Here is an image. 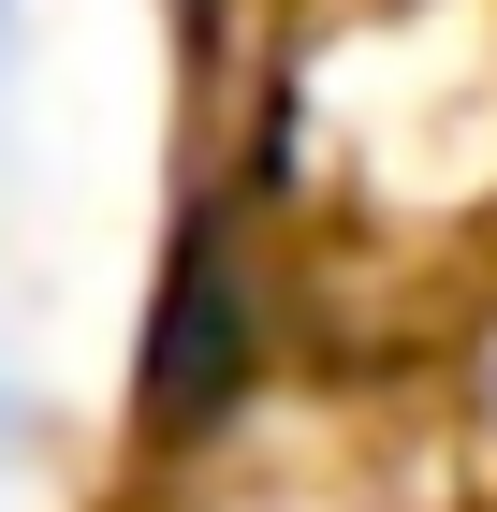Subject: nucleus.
<instances>
[{"mask_svg":"<svg viewBox=\"0 0 497 512\" xmlns=\"http://www.w3.org/2000/svg\"><path fill=\"white\" fill-rule=\"evenodd\" d=\"M249 366V322H234V249L191 235L161 278V337H147V425H205Z\"/></svg>","mask_w":497,"mask_h":512,"instance_id":"nucleus-1","label":"nucleus"},{"mask_svg":"<svg viewBox=\"0 0 497 512\" xmlns=\"http://www.w3.org/2000/svg\"><path fill=\"white\" fill-rule=\"evenodd\" d=\"M0 74H15V0H0Z\"/></svg>","mask_w":497,"mask_h":512,"instance_id":"nucleus-2","label":"nucleus"}]
</instances>
